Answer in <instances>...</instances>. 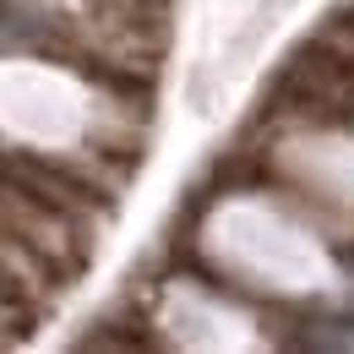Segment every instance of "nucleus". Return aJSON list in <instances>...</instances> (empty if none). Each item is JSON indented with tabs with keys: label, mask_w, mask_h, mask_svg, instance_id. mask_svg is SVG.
<instances>
[{
	"label": "nucleus",
	"mask_w": 354,
	"mask_h": 354,
	"mask_svg": "<svg viewBox=\"0 0 354 354\" xmlns=\"http://www.w3.org/2000/svg\"><path fill=\"white\" fill-rule=\"evenodd\" d=\"M316 44H327L333 55H344V60H354V11H344V17H333V22H322V33H316Z\"/></svg>",
	"instance_id": "f257e3e1"
},
{
	"label": "nucleus",
	"mask_w": 354,
	"mask_h": 354,
	"mask_svg": "<svg viewBox=\"0 0 354 354\" xmlns=\"http://www.w3.org/2000/svg\"><path fill=\"white\" fill-rule=\"evenodd\" d=\"M349 267H354V251H349Z\"/></svg>",
	"instance_id": "f03ea898"
}]
</instances>
